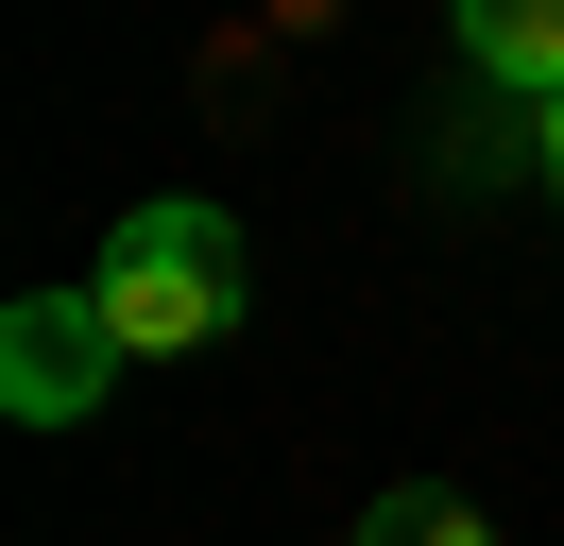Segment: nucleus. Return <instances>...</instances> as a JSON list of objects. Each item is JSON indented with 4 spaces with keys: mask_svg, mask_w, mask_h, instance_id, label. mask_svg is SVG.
I'll use <instances>...</instances> for the list:
<instances>
[{
    "mask_svg": "<svg viewBox=\"0 0 564 546\" xmlns=\"http://www.w3.org/2000/svg\"><path fill=\"white\" fill-rule=\"evenodd\" d=\"M240 291H257L240 205H206V188H172V205H138V222H104V273H86V307H104L120 359H188V341H223V325H240Z\"/></svg>",
    "mask_w": 564,
    "mask_h": 546,
    "instance_id": "1",
    "label": "nucleus"
},
{
    "mask_svg": "<svg viewBox=\"0 0 564 546\" xmlns=\"http://www.w3.org/2000/svg\"><path fill=\"white\" fill-rule=\"evenodd\" d=\"M104 375H120V341H104V307H86V273L0 307V410H18V427H86Z\"/></svg>",
    "mask_w": 564,
    "mask_h": 546,
    "instance_id": "2",
    "label": "nucleus"
},
{
    "mask_svg": "<svg viewBox=\"0 0 564 546\" xmlns=\"http://www.w3.org/2000/svg\"><path fill=\"white\" fill-rule=\"evenodd\" d=\"M445 34H462V68H479V86L530 102V120L564 102V0H445Z\"/></svg>",
    "mask_w": 564,
    "mask_h": 546,
    "instance_id": "3",
    "label": "nucleus"
},
{
    "mask_svg": "<svg viewBox=\"0 0 564 546\" xmlns=\"http://www.w3.org/2000/svg\"><path fill=\"white\" fill-rule=\"evenodd\" d=\"M359 546H496V529H479V512L445 495V478H393V495L359 512Z\"/></svg>",
    "mask_w": 564,
    "mask_h": 546,
    "instance_id": "4",
    "label": "nucleus"
},
{
    "mask_svg": "<svg viewBox=\"0 0 564 546\" xmlns=\"http://www.w3.org/2000/svg\"><path fill=\"white\" fill-rule=\"evenodd\" d=\"M530 154H547V188H564V102H547V120H530Z\"/></svg>",
    "mask_w": 564,
    "mask_h": 546,
    "instance_id": "5",
    "label": "nucleus"
}]
</instances>
